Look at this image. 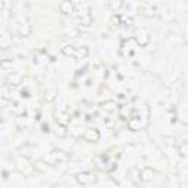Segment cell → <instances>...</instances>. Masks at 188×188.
Instances as JSON below:
<instances>
[{
  "label": "cell",
  "mask_w": 188,
  "mask_h": 188,
  "mask_svg": "<svg viewBox=\"0 0 188 188\" xmlns=\"http://www.w3.org/2000/svg\"><path fill=\"white\" fill-rule=\"evenodd\" d=\"M85 138L87 140H97L99 138V132L97 131H94V129H88V131L85 132Z\"/></svg>",
  "instance_id": "1"
}]
</instances>
